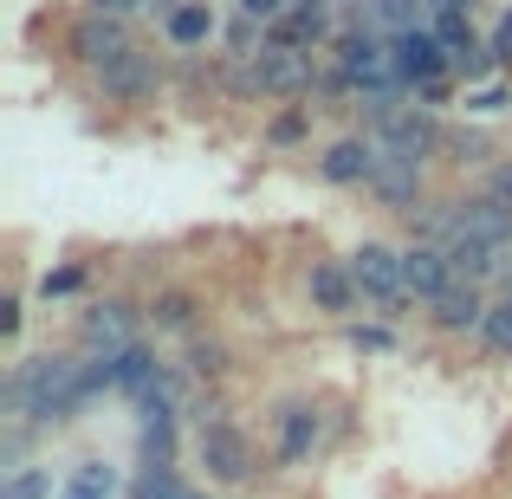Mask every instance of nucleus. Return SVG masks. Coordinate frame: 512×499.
Segmentation results:
<instances>
[{"instance_id": "nucleus-32", "label": "nucleus", "mask_w": 512, "mask_h": 499, "mask_svg": "<svg viewBox=\"0 0 512 499\" xmlns=\"http://www.w3.org/2000/svg\"><path fill=\"white\" fill-rule=\"evenodd\" d=\"M350 344L357 350H389V331L383 325H350Z\"/></svg>"}, {"instance_id": "nucleus-18", "label": "nucleus", "mask_w": 512, "mask_h": 499, "mask_svg": "<svg viewBox=\"0 0 512 499\" xmlns=\"http://www.w3.org/2000/svg\"><path fill=\"white\" fill-rule=\"evenodd\" d=\"M104 363H111V389H124V396H150V389L169 383V370L156 363L150 344H124V350H111Z\"/></svg>"}, {"instance_id": "nucleus-22", "label": "nucleus", "mask_w": 512, "mask_h": 499, "mask_svg": "<svg viewBox=\"0 0 512 499\" xmlns=\"http://www.w3.org/2000/svg\"><path fill=\"white\" fill-rule=\"evenodd\" d=\"M188 370H195L201 383L227 376V370H234V363H227V344H221V337H188Z\"/></svg>"}, {"instance_id": "nucleus-33", "label": "nucleus", "mask_w": 512, "mask_h": 499, "mask_svg": "<svg viewBox=\"0 0 512 499\" xmlns=\"http://www.w3.org/2000/svg\"><path fill=\"white\" fill-rule=\"evenodd\" d=\"M20 318H26V305H20V299L7 292V305H0V337H7V344L20 337Z\"/></svg>"}, {"instance_id": "nucleus-5", "label": "nucleus", "mask_w": 512, "mask_h": 499, "mask_svg": "<svg viewBox=\"0 0 512 499\" xmlns=\"http://www.w3.org/2000/svg\"><path fill=\"white\" fill-rule=\"evenodd\" d=\"M312 52H292V46H260L240 59V91H260V98H299L312 91Z\"/></svg>"}, {"instance_id": "nucleus-14", "label": "nucleus", "mask_w": 512, "mask_h": 499, "mask_svg": "<svg viewBox=\"0 0 512 499\" xmlns=\"http://www.w3.org/2000/svg\"><path fill=\"white\" fill-rule=\"evenodd\" d=\"M487 312H493V299H487V292H480V286H467V279H454V286L441 292L435 305H428V325H435V331H448V337H467V331L480 337Z\"/></svg>"}, {"instance_id": "nucleus-16", "label": "nucleus", "mask_w": 512, "mask_h": 499, "mask_svg": "<svg viewBox=\"0 0 512 499\" xmlns=\"http://www.w3.org/2000/svg\"><path fill=\"white\" fill-rule=\"evenodd\" d=\"M214 33H221V13L208 7V0H182V7L163 13V39L169 52H208Z\"/></svg>"}, {"instance_id": "nucleus-28", "label": "nucleus", "mask_w": 512, "mask_h": 499, "mask_svg": "<svg viewBox=\"0 0 512 499\" xmlns=\"http://www.w3.org/2000/svg\"><path fill=\"white\" fill-rule=\"evenodd\" d=\"M78 286H85V266H52V273L39 279V299H46V305L52 299H72Z\"/></svg>"}, {"instance_id": "nucleus-35", "label": "nucleus", "mask_w": 512, "mask_h": 499, "mask_svg": "<svg viewBox=\"0 0 512 499\" xmlns=\"http://www.w3.org/2000/svg\"><path fill=\"white\" fill-rule=\"evenodd\" d=\"M493 195H500L506 208H512V169H500V175H493Z\"/></svg>"}, {"instance_id": "nucleus-2", "label": "nucleus", "mask_w": 512, "mask_h": 499, "mask_svg": "<svg viewBox=\"0 0 512 499\" xmlns=\"http://www.w3.org/2000/svg\"><path fill=\"white\" fill-rule=\"evenodd\" d=\"M201 467H208L214 487H247L253 474H260V448L247 441V428L227 422L221 402H201Z\"/></svg>"}, {"instance_id": "nucleus-25", "label": "nucleus", "mask_w": 512, "mask_h": 499, "mask_svg": "<svg viewBox=\"0 0 512 499\" xmlns=\"http://www.w3.org/2000/svg\"><path fill=\"white\" fill-rule=\"evenodd\" d=\"M480 344H487L493 357H512V292H506V299H493L487 325H480Z\"/></svg>"}, {"instance_id": "nucleus-20", "label": "nucleus", "mask_w": 512, "mask_h": 499, "mask_svg": "<svg viewBox=\"0 0 512 499\" xmlns=\"http://www.w3.org/2000/svg\"><path fill=\"white\" fill-rule=\"evenodd\" d=\"M376 201H389V208H409L422 201V163H402V156H383V169H376Z\"/></svg>"}, {"instance_id": "nucleus-19", "label": "nucleus", "mask_w": 512, "mask_h": 499, "mask_svg": "<svg viewBox=\"0 0 512 499\" xmlns=\"http://www.w3.org/2000/svg\"><path fill=\"white\" fill-rule=\"evenodd\" d=\"M143 318H150L156 331H169V337H195L201 299H195V292H182V286H163V292L150 299V312H143Z\"/></svg>"}, {"instance_id": "nucleus-13", "label": "nucleus", "mask_w": 512, "mask_h": 499, "mask_svg": "<svg viewBox=\"0 0 512 499\" xmlns=\"http://www.w3.org/2000/svg\"><path fill=\"white\" fill-rule=\"evenodd\" d=\"M137 402H143V428H137L143 467H175V396H169V383L137 396Z\"/></svg>"}, {"instance_id": "nucleus-11", "label": "nucleus", "mask_w": 512, "mask_h": 499, "mask_svg": "<svg viewBox=\"0 0 512 499\" xmlns=\"http://www.w3.org/2000/svg\"><path fill=\"white\" fill-rule=\"evenodd\" d=\"M104 104H124V111H143V104H156V91H163V72H156L150 52H130L124 65H111V72L98 78Z\"/></svg>"}, {"instance_id": "nucleus-7", "label": "nucleus", "mask_w": 512, "mask_h": 499, "mask_svg": "<svg viewBox=\"0 0 512 499\" xmlns=\"http://www.w3.org/2000/svg\"><path fill=\"white\" fill-rule=\"evenodd\" d=\"M389 59H396V78L402 85H428V78H448L454 65H448V46H441V33H435V20H415V26H402V33H389Z\"/></svg>"}, {"instance_id": "nucleus-8", "label": "nucleus", "mask_w": 512, "mask_h": 499, "mask_svg": "<svg viewBox=\"0 0 512 499\" xmlns=\"http://www.w3.org/2000/svg\"><path fill=\"white\" fill-rule=\"evenodd\" d=\"M376 150L383 156H402V163H428V150L441 143V124L435 111H422V104H402L396 117H383V124H370Z\"/></svg>"}, {"instance_id": "nucleus-36", "label": "nucleus", "mask_w": 512, "mask_h": 499, "mask_svg": "<svg viewBox=\"0 0 512 499\" xmlns=\"http://www.w3.org/2000/svg\"><path fill=\"white\" fill-rule=\"evenodd\" d=\"M292 13H331V0H292Z\"/></svg>"}, {"instance_id": "nucleus-21", "label": "nucleus", "mask_w": 512, "mask_h": 499, "mask_svg": "<svg viewBox=\"0 0 512 499\" xmlns=\"http://www.w3.org/2000/svg\"><path fill=\"white\" fill-rule=\"evenodd\" d=\"M59 499H117V467L111 461H78Z\"/></svg>"}, {"instance_id": "nucleus-24", "label": "nucleus", "mask_w": 512, "mask_h": 499, "mask_svg": "<svg viewBox=\"0 0 512 499\" xmlns=\"http://www.w3.org/2000/svg\"><path fill=\"white\" fill-rule=\"evenodd\" d=\"M188 487H182V474L175 467H143L137 480H130V493L124 499H182Z\"/></svg>"}, {"instance_id": "nucleus-26", "label": "nucleus", "mask_w": 512, "mask_h": 499, "mask_svg": "<svg viewBox=\"0 0 512 499\" xmlns=\"http://www.w3.org/2000/svg\"><path fill=\"white\" fill-rule=\"evenodd\" d=\"M0 499H52V474H46V467H13L7 487H0Z\"/></svg>"}, {"instance_id": "nucleus-17", "label": "nucleus", "mask_w": 512, "mask_h": 499, "mask_svg": "<svg viewBox=\"0 0 512 499\" xmlns=\"http://www.w3.org/2000/svg\"><path fill=\"white\" fill-rule=\"evenodd\" d=\"M305 292H312V305L325 318H350L357 312V279H350V260H318L312 273H305Z\"/></svg>"}, {"instance_id": "nucleus-15", "label": "nucleus", "mask_w": 512, "mask_h": 499, "mask_svg": "<svg viewBox=\"0 0 512 499\" xmlns=\"http://www.w3.org/2000/svg\"><path fill=\"white\" fill-rule=\"evenodd\" d=\"M78 337H85V350H98V357H111V350L137 344V312H130L124 299L85 305V318H78Z\"/></svg>"}, {"instance_id": "nucleus-1", "label": "nucleus", "mask_w": 512, "mask_h": 499, "mask_svg": "<svg viewBox=\"0 0 512 499\" xmlns=\"http://www.w3.org/2000/svg\"><path fill=\"white\" fill-rule=\"evenodd\" d=\"M98 389H111V363H104V357L78 363V357H65V350H46V357L13 363L7 409H13V422L46 428V422H72Z\"/></svg>"}, {"instance_id": "nucleus-37", "label": "nucleus", "mask_w": 512, "mask_h": 499, "mask_svg": "<svg viewBox=\"0 0 512 499\" xmlns=\"http://www.w3.org/2000/svg\"><path fill=\"white\" fill-rule=\"evenodd\" d=\"M182 499H208V493H201V487H188V493H182Z\"/></svg>"}, {"instance_id": "nucleus-10", "label": "nucleus", "mask_w": 512, "mask_h": 499, "mask_svg": "<svg viewBox=\"0 0 512 499\" xmlns=\"http://www.w3.org/2000/svg\"><path fill=\"white\" fill-rule=\"evenodd\" d=\"M402 279H409V299L415 305H435L441 292L454 286V260L441 240H415V247H402Z\"/></svg>"}, {"instance_id": "nucleus-30", "label": "nucleus", "mask_w": 512, "mask_h": 499, "mask_svg": "<svg viewBox=\"0 0 512 499\" xmlns=\"http://www.w3.org/2000/svg\"><path fill=\"white\" fill-rule=\"evenodd\" d=\"M253 39H260V20H247V13H240V20L227 26V46H234V59H247V52H253Z\"/></svg>"}, {"instance_id": "nucleus-34", "label": "nucleus", "mask_w": 512, "mask_h": 499, "mask_svg": "<svg viewBox=\"0 0 512 499\" xmlns=\"http://www.w3.org/2000/svg\"><path fill=\"white\" fill-rule=\"evenodd\" d=\"M91 7H98V13H124V20H130V13H143L150 0H91Z\"/></svg>"}, {"instance_id": "nucleus-31", "label": "nucleus", "mask_w": 512, "mask_h": 499, "mask_svg": "<svg viewBox=\"0 0 512 499\" xmlns=\"http://www.w3.org/2000/svg\"><path fill=\"white\" fill-rule=\"evenodd\" d=\"M487 46H493V65H512V7H506V20L493 26V39H487Z\"/></svg>"}, {"instance_id": "nucleus-6", "label": "nucleus", "mask_w": 512, "mask_h": 499, "mask_svg": "<svg viewBox=\"0 0 512 499\" xmlns=\"http://www.w3.org/2000/svg\"><path fill=\"white\" fill-rule=\"evenodd\" d=\"M350 279H357V292L376 305V312H396V305H409L402 253H396V247H383V240H363V247L350 253Z\"/></svg>"}, {"instance_id": "nucleus-27", "label": "nucleus", "mask_w": 512, "mask_h": 499, "mask_svg": "<svg viewBox=\"0 0 512 499\" xmlns=\"http://www.w3.org/2000/svg\"><path fill=\"white\" fill-rule=\"evenodd\" d=\"M506 104H512V85H506V78H500V85H467V111H474V117H500Z\"/></svg>"}, {"instance_id": "nucleus-29", "label": "nucleus", "mask_w": 512, "mask_h": 499, "mask_svg": "<svg viewBox=\"0 0 512 499\" xmlns=\"http://www.w3.org/2000/svg\"><path fill=\"white\" fill-rule=\"evenodd\" d=\"M240 13H247V20H260V26H273V20H286L292 13V0H234Z\"/></svg>"}, {"instance_id": "nucleus-3", "label": "nucleus", "mask_w": 512, "mask_h": 499, "mask_svg": "<svg viewBox=\"0 0 512 499\" xmlns=\"http://www.w3.org/2000/svg\"><path fill=\"white\" fill-rule=\"evenodd\" d=\"M331 65H338V78H344L350 91H357V98L402 85V78H396V59H389V33H376L370 20L344 26V33L331 39Z\"/></svg>"}, {"instance_id": "nucleus-23", "label": "nucleus", "mask_w": 512, "mask_h": 499, "mask_svg": "<svg viewBox=\"0 0 512 499\" xmlns=\"http://www.w3.org/2000/svg\"><path fill=\"white\" fill-rule=\"evenodd\" d=\"M312 137V104H292V111H279L273 124H266V143L273 150H292V143Z\"/></svg>"}, {"instance_id": "nucleus-4", "label": "nucleus", "mask_w": 512, "mask_h": 499, "mask_svg": "<svg viewBox=\"0 0 512 499\" xmlns=\"http://www.w3.org/2000/svg\"><path fill=\"white\" fill-rule=\"evenodd\" d=\"M65 46H72V59L85 65L91 78H104L111 65H124L130 52H137V33L124 26V13H98V7H91L85 20H72V33H65Z\"/></svg>"}, {"instance_id": "nucleus-12", "label": "nucleus", "mask_w": 512, "mask_h": 499, "mask_svg": "<svg viewBox=\"0 0 512 499\" xmlns=\"http://www.w3.org/2000/svg\"><path fill=\"white\" fill-rule=\"evenodd\" d=\"M376 169H383L376 137H344V143H331V150L318 156V175H325L331 188H370Z\"/></svg>"}, {"instance_id": "nucleus-9", "label": "nucleus", "mask_w": 512, "mask_h": 499, "mask_svg": "<svg viewBox=\"0 0 512 499\" xmlns=\"http://www.w3.org/2000/svg\"><path fill=\"white\" fill-rule=\"evenodd\" d=\"M325 441V409L318 402H286L273 415V467H305Z\"/></svg>"}]
</instances>
